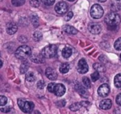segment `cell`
I'll list each match as a JSON object with an SVG mask.
<instances>
[{
    "instance_id": "obj_31",
    "label": "cell",
    "mask_w": 121,
    "mask_h": 114,
    "mask_svg": "<svg viewBox=\"0 0 121 114\" xmlns=\"http://www.w3.org/2000/svg\"><path fill=\"white\" fill-rule=\"evenodd\" d=\"M30 4L33 7H38L40 4V0H30Z\"/></svg>"
},
{
    "instance_id": "obj_29",
    "label": "cell",
    "mask_w": 121,
    "mask_h": 114,
    "mask_svg": "<svg viewBox=\"0 0 121 114\" xmlns=\"http://www.w3.org/2000/svg\"><path fill=\"white\" fill-rule=\"evenodd\" d=\"M99 77H100V75H99V72H94L93 74H91V80L93 81V82H96V81H97L99 79Z\"/></svg>"
},
{
    "instance_id": "obj_40",
    "label": "cell",
    "mask_w": 121,
    "mask_h": 114,
    "mask_svg": "<svg viewBox=\"0 0 121 114\" xmlns=\"http://www.w3.org/2000/svg\"><path fill=\"white\" fill-rule=\"evenodd\" d=\"M81 104H82V106H84V107H85V106L86 107L87 106H89V105L90 104H89V102H87V101H85V102H84V101H83V102H81Z\"/></svg>"
},
{
    "instance_id": "obj_30",
    "label": "cell",
    "mask_w": 121,
    "mask_h": 114,
    "mask_svg": "<svg viewBox=\"0 0 121 114\" xmlns=\"http://www.w3.org/2000/svg\"><path fill=\"white\" fill-rule=\"evenodd\" d=\"M55 87H56V84H55V83H50L48 84V90L50 92H51V93H54Z\"/></svg>"
},
{
    "instance_id": "obj_1",
    "label": "cell",
    "mask_w": 121,
    "mask_h": 114,
    "mask_svg": "<svg viewBox=\"0 0 121 114\" xmlns=\"http://www.w3.org/2000/svg\"><path fill=\"white\" fill-rule=\"evenodd\" d=\"M15 55H16V58H18L19 60H25L28 57H30V55H31V49L28 45H21L19 48H18L17 50H16Z\"/></svg>"
},
{
    "instance_id": "obj_26",
    "label": "cell",
    "mask_w": 121,
    "mask_h": 114,
    "mask_svg": "<svg viewBox=\"0 0 121 114\" xmlns=\"http://www.w3.org/2000/svg\"><path fill=\"white\" fill-rule=\"evenodd\" d=\"M82 81H83L84 85L86 87H87V88H90V87H91V81H90V79H89L88 77H83Z\"/></svg>"
},
{
    "instance_id": "obj_10",
    "label": "cell",
    "mask_w": 121,
    "mask_h": 114,
    "mask_svg": "<svg viewBox=\"0 0 121 114\" xmlns=\"http://www.w3.org/2000/svg\"><path fill=\"white\" fill-rule=\"evenodd\" d=\"M65 92H66V89H65V87L63 84H56L54 94L57 96H63L65 94Z\"/></svg>"
},
{
    "instance_id": "obj_3",
    "label": "cell",
    "mask_w": 121,
    "mask_h": 114,
    "mask_svg": "<svg viewBox=\"0 0 121 114\" xmlns=\"http://www.w3.org/2000/svg\"><path fill=\"white\" fill-rule=\"evenodd\" d=\"M57 53V47L55 45H50L42 50L41 54L45 58L54 57Z\"/></svg>"
},
{
    "instance_id": "obj_6",
    "label": "cell",
    "mask_w": 121,
    "mask_h": 114,
    "mask_svg": "<svg viewBox=\"0 0 121 114\" xmlns=\"http://www.w3.org/2000/svg\"><path fill=\"white\" fill-rule=\"evenodd\" d=\"M55 11L58 14L62 15V14H65L68 11V6L65 2L60 1V2H58L56 4V6L55 7Z\"/></svg>"
},
{
    "instance_id": "obj_18",
    "label": "cell",
    "mask_w": 121,
    "mask_h": 114,
    "mask_svg": "<svg viewBox=\"0 0 121 114\" xmlns=\"http://www.w3.org/2000/svg\"><path fill=\"white\" fill-rule=\"evenodd\" d=\"M28 68H29V63H28V62L26 61V60H24V61L22 62V64L21 65V67H20L21 73V74L26 73V72L28 71Z\"/></svg>"
},
{
    "instance_id": "obj_23",
    "label": "cell",
    "mask_w": 121,
    "mask_h": 114,
    "mask_svg": "<svg viewBox=\"0 0 121 114\" xmlns=\"http://www.w3.org/2000/svg\"><path fill=\"white\" fill-rule=\"evenodd\" d=\"M42 37H43V34L40 31H36L33 33V40L36 42H38L40 41L41 39H42Z\"/></svg>"
},
{
    "instance_id": "obj_16",
    "label": "cell",
    "mask_w": 121,
    "mask_h": 114,
    "mask_svg": "<svg viewBox=\"0 0 121 114\" xmlns=\"http://www.w3.org/2000/svg\"><path fill=\"white\" fill-rule=\"evenodd\" d=\"M62 30H63L66 33H67V34H71V35H75V34H77V33H78V31H77L75 28H74V27H72V26H69V25H65V26H64L62 27Z\"/></svg>"
},
{
    "instance_id": "obj_36",
    "label": "cell",
    "mask_w": 121,
    "mask_h": 114,
    "mask_svg": "<svg viewBox=\"0 0 121 114\" xmlns=\"http://www.w3.org/2000/svg\"><path fill=\"white\" fill-rule=\"evenodd\" d=\"M116 101L117 104H118L119 106H121V94H119L116 96Z\"/></svg>"
},
{
    "instance_id": "obj_4",
    "label": "cell",
    "mask_w": 121,
    "mask_h": 114,
    "mask_svg": "<svg viewBox=\"0 0 121 114\" xmlns=\"http://www.w3.org/2000/svg\"><path fill=\"white\" fill-rule=\"evenodd\" d=\"M18 105L21 110L24 113H30L34 109V104L32 101H28L22 99L18 100Z\"/></svg>"
},
{
    "instance_id": "obj_7",
    "label": "cell",
    "mask_w": 121,
    "mask_h": 114,
    "mask_svg": "<svg viewBox=\"0 0 121 114\" xmlns=\"http://www.w3.org/2000/svg\"><path fill=\"white\" fill-rule=\"evenodd\" d=\"M89 70V66L84 59H81L78 62V72L81 74H85Z\"/></svg>"
},
{
    "instance_id": "obj_34",
    "label": "cell",
    "mask_w": 121,
    "mask_h": 114,
    "mask_svg": "<svg viewBox=\"0 0 121 114\" xmlns=\"http://www.w3.org/2000/svg\"><path fill=\"white\" fill-rule=\"evenodd\" d=\"M72 16H73V13H72V11H69V12H68V13L66 14V16H65V20L66 21H69V20L72 18Z\"/></svg>"
},
{
    "instance_id": "obj_33",
    "label": "cell",
    "mask_w": 121,
    "mask_h": 114,
    "mask_svg": "<svg viewBox=\"0 0 121 114\" xmlns=\"http://www.w3.org/2000/svg\"><path fill=\"white\" fill-rule=\"evenodd\" d=\"M7 102V99L6 97H5L4 96H0V105L2 106L4 105H5Z\"/></svg>"
},
{
    "instance_id": "obj_28",
    "label": "cell",
    "mask_w": 121,
    "mask_h": 114,
    "mask_svg": "<svg viewBox=\"0 0 121 114\" xmlns=\"http://www.w3.org/2000/svg\"><path fill=\"white\" fill-rule=\"evenodd\" d=\"M114 48L117 50H121V38H119L116 40L114 44Z\"/></svg>"
},
{
    "instance_id": "obj_44",
    "label": "cell",
    "mask_w": 121,
    "mask_h": 114,
    "mask_svg": "<svg viewBox=\"0 0 121 114\" xmlns=\"http://www.w3.org/2000/svg\"><path fill=\"white\" fill-rule=\"evenodd\" d=\"M120 59H121V54L120 55Z\"/></svg>"
},
{
    "instance_id": "obj_2",
    "label": "cell",
    "mask_w": 121,
    "mask_h": 114,
    "mask_svg": "<svg viewBox=\"0 0 121 114\" xmlns=\"http://www.w3.org/2000/svg\"><path fill=\"white\" fill-rule=\"evenodd\" d=\"M121 21V16L119 14L111 12L107 14L105 17V22L110 26V27H116Z\"/></svg>"
},
{
    "instance_id": "obj_20",
    "label": "cell",
    "mask_w": 121,
    "mask_h": 114,
    "mask_svg": "<svg viewBox=\"0 0 121 114\" xmlns=\"http://www.w3.org/2000/svg\"><path fill=\"white\" fill-rule=\"evenodd\" d=\"M69 70V65L68 63H63L60 67V71L62 74H65L68 72Z\"/></svg>"
},
{
    "instance_id": "obj_39",
    "label": "cell",
    "mask_w": 121,
    "mask_h": 114,
    "mask_svg": "<svg viewBox=\"0 0 121 114\" xmlns=\"http://www.w3.org/2000/svg\"><path fill=\"white\" fill-rule=\"evenodd\" d=\"M113 112H114V114H121V106L116 108Z\"/></svg>"
},
{
    "instance_id": "obj_45",
    "label": "cell",
    "mask_w": 121,
    "mask_h": 114,
    "mask_svg": "<svg viewBox=\"0 0 121 114\" xmlns=\"http://www.w3.org/2000/svg\"><path fill=\"white\" fill-rule=\"evenodd\" d=\"M118 1H120V0H118Z\"/></svg>"
},
{
    "instance_id": "obj_43",
    "label": "cell",
    "mask_w": 121,
    "mask_h": 114,
    "mask_svg": "<svg viewBox=\"0 0 121 114\" xmlns=\"http://www.w3.org/2000/svg\"><path fill=\"white\" fill-rule=\"evenodd\" d=\"M68 1H74V0H68Z\"/></svg>"
},
{
    "instance_id": "obj_14",
    "label": "cell",
    "mask_w": 121,
    "mask_h": 114,
    "mask_svg": "<svg viewBox=\"0 0 121 114\" xmlns=\"http://www.w3.org/2000/svg\"><path fill=\"white\" fill-rule=\"evenodd\" d=\"M30 60L35 63H43L45 60V57L42 55V54L35 53L30 55Z\"/></svg>"
},
{
    "instance_id": "obj_38",
    "label": "cell",
    "mask_w": 121,
    "mask_h": 114,
    "mask_svg": "<svg viewBox=\"0 0 121 114\" xmlns=\"http://www.w3.org/2000/svg\"><path fill=\"white\" fill-rule=\"evenodd\" d=\"M11 111V108L9 106L8 107H6V108H1V112H4V113H8Z\"/></svg>"
},
{
    "instance_id": "obj_22",
    "label": "cell",
    "mask_w": 121,
    "mask_h": 114,
    "mask_svg": "<svg viewBox=\"0 0 121 114\" xmlns=\"http://www.w3.org/2000/svg\"><path fill=\"white\" fill-rule=\"evenodd\" d=\"M82 106V105L81 103H74L69 106V109L72 111H77L79 110Z\"/></svg>"
},
{
    "instance_id": "obj_12",
    "label": "cell",
    "mask_w": 121,
    "mask_h": 114,
    "mask_svg": "<svg viewBox=\"0 0 121 114\" xmlns=\"http://www.w3.org/2000/svg\"><path fill=\"white\" fill-rule=\"evenodd\" d=\"M75 89H76V91L82 96V97H84V98H87L88 96H89V93H88V92L85 89V88L83 87V86H82L81 84H76V86H75Z\"/></svg>"
},
{
    "instance_id": "obj_17",
    "label": "cell",
    "mask_w": 121,
    "mask_h": 114,
    "mask_svg": "<svg viewBox=\"0 0 121 114\" xmlns=\"http://www.w3.org/2000/svg\"><path fill=\"white\" fill-rule=\"evenodd\" d=\"M72 49H71L70 48H69V47H65V48L62 50V56H63L65 58H66V59L69 58V57L72 55Z\"/></svg>"
},
{
    "instance_id": "obj_35",
    "label": "cell",
    "mask_w": 121,
    "mask_h": 114,
    "mask_svg": "<svg viewBox=\"0 0 121 114\" xmlns=\"http://www.w3.org/2000/svg\"><path fill=\"white\" fill-rule=\"evenodd\" d=\"M45 82H44V81H43V80H40V81L38 82V84H37V87H38V88L40 89H43L45 87Z\"/></svg>"
},
{
    "instance_id": "obj_27",
    "label": "cell",
    "mask_w": 121,
    "mask_h": 114,
    "mask_svg": "<svg viewBox=\"0 0 121 114\" xmlns=\"http://www.w3.org/2000/svg\"><path fill=\"white\" fill-rule=\"evenodd\" d=\"M25 1L26 0H11V2L13 5H14L15 6H20L24 4Z\"/></svg>"
},
{
    "instance_id": "obj_41",
    "label": "cell",
    "mask_w": 121,
    "mask_h": 114,
    "mask_svg": "<svg viewBox=\"0 0 121 114\" xmlns=\"http://www.w3.org/2000/svg\"><path fill=\"white\" fill-rule=\"evenodd\" d=\"M29 114H41L38 111H32Z\"/></svg>"
},
{
    "instance_id": "obj_19",
    "label": "cell",
    "mask_w": 121,
    "mask_h": 114,
    "mask_svg": "<svg viewBox=\"0 0 121 114\" xmlns=\"http://www.w3.org/2000/svg\"><path fill=\"white\" fill-rule=\"evenodd\" d=\"M93 67H94V69L96 70L99 72H104L106 71V67L102 64L95 63V64H94V66Z\"/></svg>"
},
{
    "instance_id": "obj_8",
    "label": "cell",
    "mask_w": 121,
    "mask_h": 114,
    "mask_svg": "<svg viewBox=\"0 0 121 114\" xmlns=\"http://www.w3.org/2000/svg\"><path fill=\"white\" fill-rule=\"evenodd\" d=\"M110 92V88L107 84H104L101 85L98 89V94L101 97H106L108 95Z\"/></svg>"
},
{
    "instance_id": "obj_13",
    "label": "cell",
    "mask_w": 121,
    "mask_h": 114,
    "mask_svg": "<svg viewBox=\"0 0 121 114\" xmlns=\"http://www.w3.org/2000/svg\"><path fill=\"white\" fill-rule=\"evenodd\" d=\"M17 26L13 22H10L6 25V32L9 35H13L17 31Z\"/></svg>"
},
{
    "instance_id": "obj_15",
    "label": "cell",
    "mask_w": 121,
    "mask_h": 114,
    "mask_svg": "<svg viewBox=\"0 0 121 114\" xmlns=\"http://www.w3.org/2000/svg\"><path fill=\"white\" fill-rule=\"evenodd\" d=\"M112 106V101L110 99H104L100 103V108L104 110L110 109Z\"/></svg>"
},
{
    "instance_id": "obj_5",
    "label": "cell",
    "mask_w": 121,
    "mask_h": 114,
    "mask_svg": "<svg viewBox=\"0 0 121 114\" xmlns=\"http://www.w3.org/2000/svg\"><path fill=\"white\" fill-rule=\"evenodd\" d=\"M90 13L94 18L98 19L101 18L104 15V9L99 4H94L91 8Z\"/></svg>"
},
{
    "instance_id": "obj_32",
    "label": "cell",
    "mask_w": 121,
    "mask_h": 114,
    "mask_svg": "<svg viewBox=\"0 0 121 114\" xmlns=\"http://www.w3.org/2000/svg\"><path fill=\"white\" fill-rule=\"evenodd\" d=\"M41 1L46 6H52L55 0H41Z\"/></svg>"
},
{
    "instance_id": "obj_9",
    "label": "cell",
    "mask_w": 121,
    "mask_h": 114,
    "mask_svg": "<svg viewBox=\"0 0 121 114\" xmlns=\"http://www.w3.org/2000/svg\"><path fill=\"white\" fill-rule=\"evenodd\" d=\"M88 28L89 31L93 34H99L101 31V26L99 23H90Z\"/></svg>"
},
{
    "instance_id": "obj_37",
    "label": "cell",
    "mask_w": 121,
    "mask_h": 114,
    "mask_svg": "<svg viewBox=\"0 0 121 114\" xmlns=\"http://www.w3.org/2000/svg\"><path fill=\"white\" fill-rule=\"evenodd\" d=\"M57 105H58L60 107H63L65 105V100H60L57 103Z\"/></svg>"
},
{
    "instance_id": "obj_11",
    "label": "cell",
    "mask_w": 121,
    "mask_h": 114,
    "mask_svg": "<svg viewBox=\"0 0 121 114\" xmlns=\"http://www.w3.org/2000/svg\"><path fill=\"white\" fill-rule=\"evenodd\" d=\"M45 75L46 77L50 79V80H56L57 78V72L52 68L48 67L45 70Z\"/></svg>"
},
{
    "instance_id": "obj_24",
    "label": "cell",
    "mask_w": 121,
    "mask_h": 114,
    "mask_svg": "<svg viewBox=\"0 0 121 114\" xmlns=\"http://www.w3.org/2000/svg\"><path fill=\"white\" fill-rule=\"evenodd\" d=\"M30 21L35 27H38L39 25V18L36 15H32L30 17Z\"/></svg>"
},
{
    "instance_id": "obj_25",
    "label": "cell",
    "mask_w": 121,
    "mask_h": 114,
    "mask_svg": "<svg viewBox=\"0 0 121 114\" xmlns=\"http://www.w3.org/2000/svg\"><path fill=\"white\" fill-rule=\"evenodd\" d=\"M35 75L31 72H28L26 74V81H28L29 82H32L35 81Z\"/></svg>"
},
{
    "instance_id": "obj_21",
    "label": "cell",
    "mask_w": 121,
    "mask_h": 114,
    "mask_svg": "<svg viewBox=\"0 0 121 114\" xmlns=\"http://www.w3.org/2000/svg\"><path fill=\"white\" fill-rule=\"evenodd\" d=\"M114 84L117 88L121 89V74H118L114 78Z\"/></svg>"
},
{
    "instance_id": "obj_42",
    "label": "cell",
    "mask_w": 121,
    "mask_h": 114,
    "mask_svg": "<svg viewBox=\"0 0 121 114\" xmlns=\"http://www.w3.org/2000/svg\"><path fill=\"white\" fill-rule=\"evenodd\" d=\"M98 1H99V2H105L106 0H98Z\"/></svg>"
}]
</instances>
